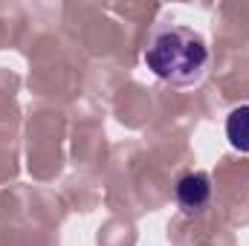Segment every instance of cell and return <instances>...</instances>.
Masks as SVG:
<instances>
[{
    "label": "cell",
    "instance_id": "6da1fadb",
    "mask_svg": "<svg viewBox=\"0 0 249 246\" xmlns=\"http://www.w3.org/2000/svg\"><path fill=\"white\" fill-rule=\"evenodd\" d=\"M148 70L171 84H194L203 78L209 67V47L206 38L188 26H168L154 35L145 50Z\"/></svg>",
    "mask_w": 249,
    "mask_h": 246
},
{
    "label": "cell",
    "instance_id": "7a4b0ae2",
    "mask_svg": "<svg viewBox=\"0 0 249 246\" xmlns=\"http://www.w3.org/2000/svg\"><path fill=\"white\" fill-rule=\"evenodd\" d=\"M174 194H177V203L186 209V211H194V209H203L212 197V177L206 171H188L183 174L177 185H174Z\"/></svg>",
    "mask_w": 249,
    "mask_h": 246
},
{
    "label": "cell",
    "instance_id": "3957f363",
    "mask_svg": "<svg viewBox=\"0 0 249 246\" xmlns=\"http://www.w3.org/2000/svg\"><path fill=\"white\" fill-rule=\"evenodd\" d=\"M226 139L235 151L249 154V105H238L226 116Z\"/></svg>",
    "mask_w": 249,
    "mask_h": 246
}]
</instances>
